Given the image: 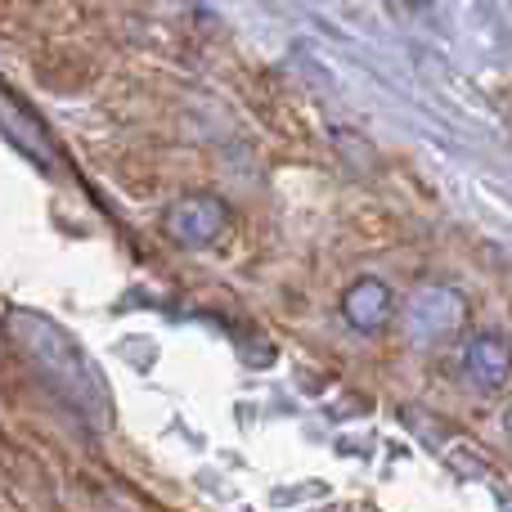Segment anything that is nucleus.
<instances>
[{
	"label": "nucleus",
	"mask_w": 512,
	"mask_h": 512,
	"mask_svg": "<svg viewBox=\"0 0 512 512\" xmlns=\"http://www.w3.org/2000/svg\"><path fill=\"white\" fill-rule=\"evenodd\" d=\"M225 225H230V207H225L221 198L203 194V198H185V203L171 207L162 230H167L180 248H207Z\"/></svg>",
	"instance_id": "obj_1"
},
{
	"label": "nucleus",
	"mask_w": 512,
	"mask_h": 512,
	"mask_svg": "<svg viewBox=\"0 0 512 512\" xmlns=\"http://www.w3.org/2000/svg\"><path fill=\"white\" fill-rule=\"evenodd\" d=\"M463 369H468V378L477 382L481 391H495L504 387L512 378V342L499 333H481L468 342V351H463Z\"/></svg>",
	"instance_id": "obj_2"
},
{
	"label": "nucleus",
	"mask_w": 512,
	"mask_h": 512,
	"mask_svg": "<svg viewBox=\"0 0 512 512\" xmlns=\"http://www.w3.org/2000/svg\"><path fill=\"white\" fill-rule=\"evenodd\" d=\"M342 315L351 319V328H360V333H373V328H382L391 319V292H387V283H382V279H360L342 297Z\"/></svg>",
	"instance_id": "obj_3"
},
{
	"label": "nucleus",
	"mask_w": 512,
	"mask_h": 512,
	"mask_svg": "<svg viewBox=\"0 0 512 512\" xmlns=\"http://www.w3.org/2000/svg\"><path fill=\"white\" fill-rule=\"evenodd\" d=\"M504 427H508V436H512V405H508V414H504Z\"/></svg>",
	"instance_id": "obj_4"
}]
</instances>
